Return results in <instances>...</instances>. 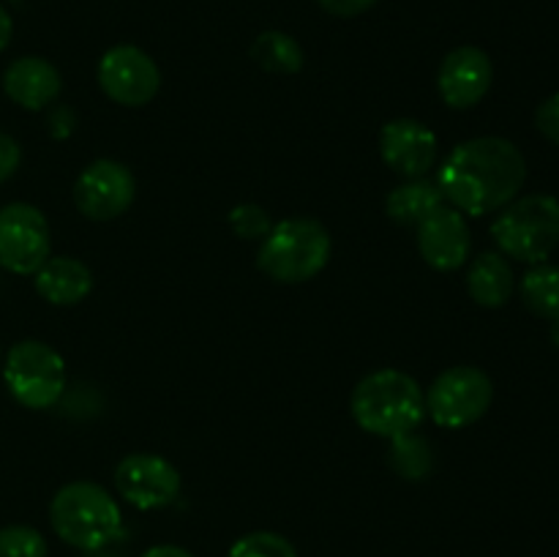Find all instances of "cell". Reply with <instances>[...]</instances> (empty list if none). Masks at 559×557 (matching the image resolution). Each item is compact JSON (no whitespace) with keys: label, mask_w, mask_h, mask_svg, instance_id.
Returning <instances> with one entry per match:
<instances>
[{"label":"cell","mask_w":559,"mask_h":557,"mask_svg":"<svg viewBox=\"0 0 559 557\" xmlns=\"http://www.w3.org/2000/svg\"><path fill=\"white\" fill-rule=\"evenodd\" d=\"M524 178L527 162L511 140L475 137L448 153L435 180L448 205L467 216H486L516 200Z\"/></svg>","instance_id":"obj_1"},{"label":"cell","mask_w":559,"mask_h":557,"mask_svg":"<svg viewBox=\"0 0 559 557\" xmlns=\"http://www.w3.org/2000/svg\"><path fill=\"white\" fill-rule=\"evenodd\" d=\"M349 410L360 429L382 440H393L418 431L424 424L426 391L407 371L377 369L353 388Z\"/></svg>","instance_id":"obj_2"},{"label":"cell","mask_w":559,"mask_h":557,"mask_svg":"<svg viewBox=\"0 0 559 557\" xmlns=\"http://www.w3.org/2000/svg\"><path fill=\"white\" fill-rule=\"evenodd\" d=\"M55 535L80 552H102L123 535V513L115 497L93 481H71L49 502Z\"/></svg>","instance_id":"obj_3"},{"label":"cell","mask_w":559,"mask_h":557,"mask_svg":"<svg viewBox=\"0 0 559 557\" xmlns=\"http://www.w3.org/2000/svg\"><path fill=\"white\" fill-rule=\"evenodd\" d=\"M331 233L309 216H293L273 224L257 251V268L278 284H304L322 273L331 260Z\"/></svg>","instance_id":"obj_4"},{"label":"cell","mask_w":559,"mask_h":557,"mask_svg":"<svg viewBox=\"0 0 559 557\" xmlns=\"http://www.w3.org/2000/svg\"><path fill=\"white\" fill-rule=\"evenodd\" d=\"M500 254L527 265H540L559 246V200L551 194H527L508 202L491 224Z\"/></svg>","instance_id":"obj_5"},{"label":"cell","mask_w":559,"mask_h":557,"mask_svg":"<svg viewBox=\"0 0 559 557\" xmlns=\"http://www.w3.org/2000/svg\"><path fill=\"white\" fill-rule=\"evenodd\" d=\"M3 380L11 396L27 410H49L66 391V364L49 344L25 339L5 355Z\"/></svg>","instance_id":"obj_6"},{"label":"cell","mask_w":559,"mask_h":557,"mask_svg":"<svg viewBox=\"0 0 559 557\" xmlns=\"http://www.w3.org/2000/svg\"><path fill=\"white\" fill-rule=\"evenodd\" d=\"M495 399L491 377L478 366H451L426 391V415L442 429H467L484 418Z\"/></svg>","instance_id":"obj_7"},{"label":"cell","mask_w":559,"mask_h":557,"mask_svg":"<svg viewBox=\"0 0 559 557\" xmlns=\"http://www.w3.org/2000/svg\"><path fill=\"white\" fill-rule=\"evenodd\" d=\"M52 251V235L44 213L27 202L0 208V265L16 276H33Z\"/></svg>","instance_id":"obj_8"},{"label":"cell","mask_w":559,"mask_h":557,"mask_svg":"<svg viewBox=\"0 0 559 557\" xmlns=\"http://www.w3.org/2000/svg\"><path fill=\"white\" fill-rule=\"evenodd\" d=\"M98 85L109 102L120 107H145L162 87V71L156 60L134 44H118L98 60Z\"/></svg>","instance_id":"obj_9"},{"label":"cell","mask_w":559,"mask_h":557,"mask_svg":"<svg viewBox=\"0 0 559 557\" xmlns=\"http://www.w3.org/2000/svg\"><path fill=\"white\" fill-rule=\"evenodd\" d=\"M136 197V180L126 164L96 158L74 183V205L91 222H112L123 216Z\"/></svg>","instance_id":"obj_10"},{"label":"cell","mask_w":559,"mask_h":557,"mask_svg":"<svg viewBox=\"0 0 559 557\" xmlns=\"http://www.w3.org/2000/svg\"><path fill=\"white\" fill-rule=\"evenodd\" d=\"M115 489L136 511H158L180 495V473L169 459L136 451L115 467Z\"/></svg>","instance_id":"obj_11"},{"label":"cell","mask_w":559,"mask_h":557,"mask_svg":"<svg viewBox=\"0 0 559 557\" xmlns=\"http://www.w3.org/2000/svg\"><path fill=\"white\" fill-rule=\"evenodd\" d=\"M495 82V66L491 58L480 47L451 49L437 71V87H440L442 102L451 109H473L484 102Z\"/></svg>","instance_id":"obj_12"},{"label":"cell","mask_w":559,"mask_h":557,"mask_svg":"<svg viewBox=\"0 0 559 557\" xmlns=\"http://www.w3.org/2000/svg\"><path fill=\"white\" fill-rule=\"evenodd\" d=\"M380 156L404 180L426 178L437 158V134L415 118L388 120L380 129Z\"/></svg>","instance_id":"obj_13"},{"label":"cell","mask_w":559,"mask_h":557,"mask_svg":"<svg viewBox=\"0 0 559 557\" xmlns=\"http://www.w3.org/2000/svg\"><path fill=\"white\" fill-rule=\"evenodd\" d=\"M418 251L426 265L435 271H456L469 260L473 251V235L462 211L442 205L429 218L418 224Z\"/></svg>","instance_id":"obj_14"},{"label":"cell","mask_w":559,"mask_h":557,"mask_svg":"<svg viewBox=\"0 0 559 557\" xmlns=\"http://www.w3.org/2000/svg\"><path fill=\"white\" fill-rule=\"evenodd\" d=\"M3 91L22 109L38 112V109H47L49 104L58 102L63 80L47 58L25 55V58H16L14 63H9V69L3 71Z\"/></svg>","instance_id":"obj_15"},{"label":"cell","mask_w":559,"mask_h":557,"mask_svg":"<svg viewBox=\"0 0 559 557\" xmlns=\"http://www.w3.org/2000/svg\"><path fill=\"white\" fill-rule=\"evenodd\" d=\"M33 276L36 293L52 306L80 304L93 289L91 268L76 257H49Z\"/></svg>","instance_id":"obj_16"},{"label":"cell","mask_w":559,"mask_h":557,"mask_svg":"<svg viewBox=\"0 0 559 557\" xmlns=\"http://www.w3.org/2000/svg\"><path fill=\"white\" fill-rule=\"evenodd\" d=\"M513 289H516V276L506 254L484 251L475 257L467 271V293L475 304L486 309H500L511 300Z\"/></svg>","instance_id":"obj_17"},{"label":"cell","mask_w":559,"mask_h":557,"mask_svg":"<svg viewBox=\"0 0 559 557\" xmlns=\"http://www.w3.org/2000/svg\"><path fill=\"white\" fill-rule=\"evenodd\" d=\"M442 205H448L445 197H442L437 180L429 178H415L404 180L402 186L388 194L385 200V213L388 218H393L396 224H404V227H418L424 218H429L431 213L440 211Z\"/></svg>","instance_id":"obj_18"},{"label":"cell","mask_w":559,"mask_h":557,"mask_svg":"<svg viewBox=\"0 0 559 557\" xmlns=\"http://www.w3.org/2000/svg\"><path fill=\"white\" fill-rule=\"evenodd\" d=\"M251 58L271 74H298L304 69V47L284 31H265L251 44Z\"/></svg>","instance_id":"obj_19"},{"label":"cell","mask_w":559,"mask_h":557,"mask_svg":"<svg viewBox=\"0 0 559 557\" xmlns=\"http://www.w3.org/2000/svg\"><path fill=\"white\" fill-rule=\"evenodd\" d=\"M522 300L533 315L544 320H559V268L557 265H533L522 276Z\"/></svg>","instance_id":"obj_20"},{"label":"cell","mask_w":559,"mask_h":557,"mask_svg":"<svg viewBox=\"0 0 559 557\" xmlns=\"http://www.w3.org/2000/svg\"><path fill=\"white\" fill-rule=\"evenodd\" d=\"M391 467L396 470L402 478L407 481H420L429 475L431 470V448L424 437H418L415 431L402 437H393L391 440Z\"/></svg>","instance_id":"obj_21"},{"label":"cell","mask_w":559,"mask_h":557,"mask_svg":"<svg viewBox=\"0 0 559 557\" xmlns=\"http://www.w3.org/2000/svg\"><path fill=\"white\" fill-rule=\"evenodd\" d=\"M227 557H298L293 541L271 530H254L229 546Z\"/></svg>","instance_id":"obj_22"},{"label":"cell","mask_w":559,"mask_h":557,"mask_svg":"<svg viewBox=\"0 0 559 557\" xmlns=\"http://www.w3.org/2000/svg\"><path fill=\"white\" fill-rule=\"evenodd\" d=\"M47 538L31 524L0 528V557H47Z\"/></svg>","instance_id":"obj_23"},{"label":"cell","mask_w":559,"mask_h":557,"mask_svg":"<svg viewBox=\"0 0 559 557\" xmlns=\"http://www.w3.org/2000/svg\"><path fill=\"white\" fill-rule=\"evenodd\" d=\"M229 224H233V229L243 240H262L273 227V222H271V216H267L265 208L254 205V202L235 205L233 211H229Z\"/></svg>","instance_id":"obj_24"},{"label":"cell","mask_w":559,"mask_h":557,"mask_svg":"<svg viewBox=\"0 0 559 557\" xmlns=\"http://www.w3.org/2000/svg\"><path fill=\"white\" fill-rule=\"evenodd\" d=\"M535 123H538V131L546 140L559 145V93H555V96H549L540 104L538 112H535Z\"/></svg>","instance_id":"obj_25"},{"label":"cell","mask_w":559,"mask_h":557,"mask_svg":"<svg viewBox=\"0 0 559 557\" xmlns=\"http://www.w3.org/2000/svg\"><path fill=\"white\" fill-rule=\"evenodd\" d=\"M20 158H22L20 142H16L11 134H5V131H0V183L9 180L11 175L16 173Z\"/></svg>","instance_id":"obj_26"},{"label":"cell","mask_w":559,"mask_h":557,"mask_svg":"<svg viewBox=\"0 0 559 557\" xmlns=\"http://www.w3.org/2000/svg\"><path fill=\"white\" fill-rule=\"evenodd\" d=\"M322 11L331 16H342V20H353V16L366 14L377 0H317Z\"/></svg>","instance_id":"obj_27"},{"label":"cell","mask_w":559,"mask_h":557,"mask_svg":"<svg viewBox=\"0 0 559 557\" xmlns=\"http://www.w3.org/2000/svg\"><path fill=\"white\" fill-rule=\"evenodd\" d=\"M71 126H74V112L66 107H55L49 112V131H52L55 140H66L71 134Z\"/></svg>","instance_id":"obj_28"},{"label":"cell","mask_w":559,"mask_h":557,"mask_svg":"<svg viewBox=\"0 0 559 557\" xmlns=\"http://www.w3.org/2000/svg\"><path fill=\"white\" fill-rule=\"evenodd\" d=\"M140 557H194V555H191V552H186L183 546L158 544V546H151L147 552H142Z\"/></svg>","instance_id":"obj_29"},{"label":"cell","mask_w":559,"mask_h":557,"mask_svg":"<svg viewBox=\"0 0 559 557\" xmlns=\"http://www.w3.org/2000/svg\"><path fill=\"white\" fill-rule=\"evenodd\" d=\"M11 33H14V22H11L9 11H5L3 5H0V52H3V49L9 47Z\"/></svg>","instance_id":"obj_30"},{"label":"cell","mask_w":559,"mask_h":557,"mask_svg":"<svg viewBox=\"0 0 559 557\" xmlns=\"http://www.w3.org/2000/svg\"><path fill=\"white\" fill-rule=\"evenodd\" d=\"M551 339H555V344L559 347V320L551 322Z\"/></svg>","instance_id":"obj_31"}]
</instances>
